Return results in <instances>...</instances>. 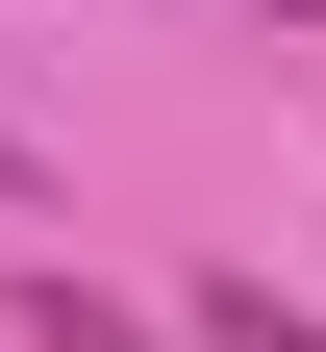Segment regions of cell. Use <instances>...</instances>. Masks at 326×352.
<instances>
[{"mask_svg": "<svg viewBox=\"0 0 326 352\" xmlns=\"http://www.w3.org/2000/svg\"><path fill=\"white\" fill-rule=\"evenodd\" d=\"M176 352H326V327H301L276 277H201V302H176Z\"/></svg>", "mask_w": 326, "mask_h": 352, "instance_id": "6da1fadb", "label": "cell"}, {"mask_svg": "<svg viewBox=\"0 0 326 352\" xmlns=\"http://www.w3.org/2000/svg\"><path fill=\"white\" fill-rule=\"evenodd\" d=\"M25 352H151L126 302H75V277H25Z\"/></svg>", "mask_w": 326, "mask_h": 352, "instance_id": "7a4b0ae2", "label": "cell"}, {"mask_svg": "<svg viewBox=\"0 0 326 352\" xmlns=\"http://www.w3.org/2000/svg\"><path fill=\"white\" fill-rule=\"evenodd\" d=\"M0 201H25V126H0Z\"/></svg>", "mask_w": 326, "mask_h": 352, "instance_id": "3957f363", "label": "cell"}]
</instances>
